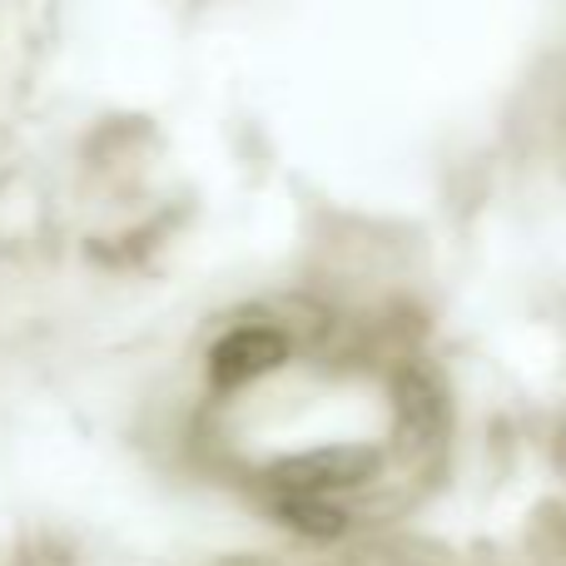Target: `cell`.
Instances as JSON below:
<instances>
[{
	"label": "cell",
	"mask_w": 566,
	"mask_h": 566,
	"mask_svg": "<svg viewBox=\"0 0 566 566\" xmlns=\"http://www.w3.org/2000/svg\"><path fill=\"white\" fill-rule=\"evenodd\" d=\"M289 358V338L274 328V323H244V328L224 333L209 353V378L219 388H239V382H254L264 373H274L279 363Z\"/></svg>",
	"instance_id": "1"
}]
</instances>
